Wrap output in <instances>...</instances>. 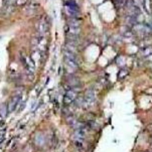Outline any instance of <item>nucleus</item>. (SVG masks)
<instances>
[{"label":"nucleus","mask_w":152,"mask_h":152,"mask_svg":"<svg viewBox=\"0 0 152 152\" xmlns=\"http://www.w3.org/2000/svg\"><path fill=\"white\" fill-rule=\"evenodd\" d=\"M76 89H73V88H69L68 89V91H66V95L64 96V104L65 105H69L72 104L73 102L76 101L77 99V95H78V93H77Z\"/></svg>","instance_id":"nucleus-1"},{"label":"nucleus","mask_w":152,"mask_h":152,"mask_svg":"<svg viewBox=\"0 0 152 152\" xmlns=\"http://www.w3.org/2000/svg\"><path fill=\"white\" fill-rule=\"evenodd\" d=\"M94 102H95V92L93 91L92 89H89L86 92V94H85L84 104H87V105L92 106V105L94 104Z\"/></svg>","instance_id":"nucleus-2"},{"label":"nucleus","mask_w":152,"mask_h":152,"mask_svg":"<svg viewBox=\"0 0 152 152\" xmlns=\"http://www.w3.org/2000/svg\"><path fill=\"white\" fill-rule=\"evenodd\" d=\"M20 94H15L13 97L11 98L9 104H8V112H13L15 110V108L18 106L19 101H20Z\"/></svg>","instance_id":"nucleus-3"},{"label":"nucleus","mask_w":152,"mask_h":152,"mask_svg":"<svg viewBox=\"0 0 152 152\" xmlns=\"http://www.w3.org/2000/svg\"><path fill=\"white\" fill-rule=\"evenodd\" d=\"M37 31L40 35L45 34L46 31H48V24H46V21L45 19H42L39 22L37 23Z\"/></svg>","instance_id":"nucleus-4"},{"label":"nucleus","mask_w":152,"mask_h":152,"mask_svg":"<svg viewBox=\"0 0 152 152\" xmlns=\"http://www.w3.org/2000/svg\"><path fill=\"white\" fill-rule=\"evenodd\" d=\"M80 33V27H75V26H68L66 29V35H79Z\"/></svg>","instance_id":"nucleus-5"},{"label":"nucleus","mask_w":152,"mask_h":152,"mask_svg":"<svg viewBox=\"0 0 152 152\" xmlns=\"http://www.w3.org/2000/svg\"><path fill=\"white\" fill-rule=\"evenodd\" d=\"M143 53L145 56H148V55H151L152 53V48H145V50H143Z\"/></svg>","instance_id":"nucleus-6"}]
</instances>
